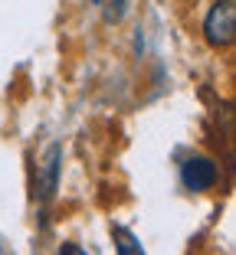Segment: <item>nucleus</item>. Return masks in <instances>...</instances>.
Returning a JSON list of instances; mask_svg holds the SVG:
<instances>
[{"label": "nucleus", "mask_w": 236, "mask_h": 255, "mask_svg": "<svg viewBox=\"0 0 236 255\" xmlns=\"http://www.w3.org/2000/svg\"><path fill=\"white\" fill-rule=\"evenodd\" d=\"M122 13H125V0H115V13L108 20H122Z\"/></svg>", "instance_id": "obj_5"}, {"label": "nucleus", "mask_w": 236, "mask_h": 255, "mask_svg": "<svg viewBox=\"0 0 236 255\" xmlns=\"http://www.w3.org/2000/svg\"><path fill=\"white\" fill-rule=\"evenodd\" d=\"M115 236H118V255H141V246L125 229H115Z\"/></svg>", "instance_id": "obj_4"}, {"label": "nucleus", "mask_w": 236, "mask_h": 255, "mask_svg": "<svg viewBox=\"0 0 236 255\" xmlns=\"http://www.w3.org/2000/svg\"><path fill=\"white\" fill-rule=\"evenodd\" d=\"M217 180H220V170L210 157H187L181 164V183L194 193H207Z\"/></svg>", "instance_id": "obj_2"}, {"label": "nucleus", "mask_w": 236, "mask_h": 255, "mask_svg": "<svg viewBox=\"0 0 236 255\" xmlns=\"http://www.w3.org/2000/svg\"><path fill=\"white\" fill-rule=\"evenodd\" d=\"M62 255H85V252H82V249H76V246H66V249H62Z\"/></svg>", "instance_id": "obj_6"}, {"label": "nucleus", "mask_w": 236, "mask_h": 255, "mask_svg": "<svg viewBox=\"0 0 236 255\" xmlns=\"http://www.w3.org/2000/svg\"><path fill=\"white\" fill-rule=\"evenodd\" d=\"M56 170H59V147L49 150V157L43 160V180H39V196H49L56 190Z\"/></svg>", "instance_id": "obj_3"}, {"label": "nucleus", "mask_w": 236, "mask_h": 255, "mask_svg": "<svg viewBox=\"0 0 236 255\" xmlns=\"http://www.w3.org/2000/svg\"><path fill=\"white\" fill-rule=\"evenodd\" d=\"M204 33L214 46H230L236 39V0H217L204 20Z\"/></svg>", "instance_id": "obj_1"}, {"label": "nucleus", "mask_w": 236, "mask_h": 255, "mask_svg": "<svg viewBox=\"0 0 236 255\" xmlns=\"http://www.w3.org/2000/svg\"><path fill=\"white\" fill-rule=\"evenodd\" d=\"M92 3H102V0H92Z\"/></svg>", "instance_id": "obj_7"}]
</instances>
